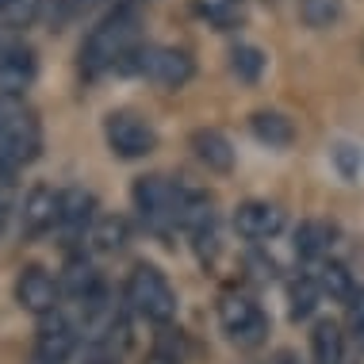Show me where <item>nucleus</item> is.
Wrapping results in <instances>:
<instances>
[{
    "instance_id": "f257e3e1",
    "label": "nucleus",
    "mask_w": 364,
    "mask_h": 364,
    "mask_svg": "<svg viewBox=\"0 0 364 364\" xmlns=\"http://www.w3.org/2000/svg\"><path fill=\"white\" fill-rule=\"evenodd\" d=\"M142 19L134 4H115L81 43V73L88 81L104 73H134L142 54Z\"/></svg>"
},
{
    "instance_id": "f03ea898",
    "label": "nucleus",
    "mask_w": 364,
    "mask_h": 364,
    "mask_svg": "<svg viewBox=\"0 0 364 364\" xmlns=\"http://www.w3.org/2000/svg\"><path fill=\"white\" fill-rule=\"evenodd\" d=\"M43 150V127L19 92H0V181L12 184V176L31 165Z\"/></svg>"
},
{
    "instance_id": "7ed1b4c3",
    "label": "nucleus",
    "mask_w": 364,
    "mask_h": 364,
    "mask_svg": "<svg viewBox=\"0 0 364 364\" xmlns=\"http://www.w3.org/2000/svg\"><path fill=\"white\" fill-rule=\"evenodd\" d=\"M123 295H127V303H131V311L142 314L154 326H169L176 318V291L157 264H146V261L134 264L131 277H127Z\"/></svg>"
},
{
    "instance_id": "20e7f679",
    "label": "nucleus",
    "mask_w": 364,
    "mask_h": 364,
    "mask_svg": "<svg viewBox=\"0 0 364 364\" xmlns=\"http://www.w3.org/2000/svg\"><path fill=\"white\" fill-rule=\"evenodd\" d=\"M184 192H188V184L165 181V176H139L134 181V208L146 219V226H154L157 234L181 230Z\"/></svg>"
},
{
    "instance_id": "39448f33",
    "label": "nucleus",
    "mask_w": 364,
    "mask_h": 364,
    "mask_svg": "<svg viewBox=\"0 0 364 364\" xmlns=\"http://www.w3.org/2000/svg\"><path fill=\"white\" fill-rule=\"evenodd\" d=\"M219 322H223V333L238 349H257L264 333H269V318H264L261 303L250 291H226L219 299Z\"/></svg>"
},
{
    "instance_id": "423d86ee",
    "label": "nucleus",
    "mask_w": 364,
    "mask_h": 364,
    "mask_svg": "<svg viewBox=\"0 0 364 364\" xmlns=\"http://www.w3.org/2000/svg\"><path fill=\"white\" fill-rule=\"evenodd\" d=\"M104 139H107V146H112V154L127 157V161L157 150V131L142 119L139 112H112L104 119Z\"/></svg>"
},
{
    "instance_id": "0eeeda50",
    "label": "nucleus",
    "mask_w": 364,
    "mask_h": 364,
    "mask_svg": "<svg viewBox=\"0 0 364 364\" xmlns=\"http://www.w3.org/2000/svg\"><path fill=\"white\" fill-rule=\"evenodd\" d=\"M134 73H142L146 81L161 85V88H184L192 81L196 65L192 58L176 46H142L139 62H134Z\"/></svg>"
},
{
    "instance_id": "6e6552de",
    "label": "nucleus",
    "mask_w": 364,
    "mask_h": 364,
    "mask_svg": "<svg viewBox=\"0 0 364 364\" xmlns=\"http://www.w3.org/2000/svg\"><path fill=\"white\" fill-rule=\"evenodd\" d=\"M81 330L65 311H54L46 318H38V333H35V360L38 364H70L77 353Z\"/></svg>"
},
{
    "instance_id": "1a4fd4ad",
    "label": "nucleus",
    "mask_w": 364,
    "mask_h": 364,
    "mask_svg": "<svg viewBox=\"0 0 364 364\" xmlns=\"http://www.w3.org/2000/svg\"><path fill=\"white\" fill-rule=\"evenodd\" d=\"M16 303L23 311H31L35 318H46V314L62 311L58 307L62 303V280H54L43 264H27L16 277Z\"/></svg>"
},
{
    "instance_id": "9d476101",
    "label": "nucleus",
    "mask_w": 364,
    "mask_h": 364,
    "mask_svg": "<svg viewBox=\"0 0 364 364\" xmlns=\"http://www.w3.org/2000/svg\"><path fill=\"white\" fill-rule=\"evenodd\" d=\"M35 77V50L19 38V31L0 27V92H19Z\"/></svg>"
},
{
    "instance_id": "9b49d317",
    "label": "nucleus",
    "mask_w": 364,
    "mask_h": 364,
    "mask_svg": "<svg viewBox=\"0 0 364 364\" xmlns=\"http://www.w3.org/2000/svg\"><path fill=\"white\" fill-rule=\"evenodd\" d=\"M62 223V192L46 188V184H35L31 192L23 196V211H19V230L23 238H43V234L58 230Z\"/></svg>"
},
{
    "instance_id": "f8f14e48",
    "label": "nucleus",
    "mask_w": 364,
    "mask_h": 364,
    "mask_svg": "<svg viewBox=\"0 0 364 364\" xmlns=\"http://www.w3.org/2000/svg\"><path fill=\"white\" fill-rule=\"evenodd\" d=\"M234 230L250 242H269L284 230V211L277 203H264V200H250L234 211Z\"/></svg>"
},
{
    "instance_id": "ddd939ff",
    "label": "nucleus",
    "mask_w": 364,
    "mask_h": 364,
    "mask_svg": "<svg viewBox=\"0 0 364 364\" xmlns=\"http://www.w3.org/2000/svg\"><path fill=\"white\" fill-rule=\"evenodd\" d=\"M92 226H96V196L85 192V188H65L58 230H62L70 242H81L85 234H92Z\"/></svg>"
},
{
    "instance_id": "4468645a",
    "label": "nucleus",
    "mask_w": 364,
    "mask_h": 364,
    "mask_svg": "<svg viewBox=\"0 0 364 364\" xmlns=\"http://www.w3.org/2000/svg\"><path fill=\"white\" fill-rule=\"evenodd\" d=\"M62 295H70L77 307H88L92 299L104 295V284H100V272L88 257H70L65 261V272H62Z\"/></svg>"
},
{
    "instance_id": "2eb2a0df",
    "label": "nucleus",
    "mask_w": 364,
    "mask_h": 364,
    "mask_svg": "<svg viewBox=\"0 0 364 364\" xmlns=\"http://www.w3.org/2000/svg\"><path fill=\"white\" fill-rule=\"evenodd\" d=\"M192 150L215 173H230L234 169V146L223 131H215V127H203V131L192 134Z\"/></svg>"
},
{
    "instance_id": "dca6fc26",
    "label": "nucleus",
    "mask_w": 364,
    "mask_h": 364,
    "mask_svg": "<svg viewBox=\"0 0 364 364\" xmlns=\"http://www.w3.org/2000/svg\"><path fill=\"white\" fill-rule=\"evenodd\" d=\"M314 280H318L322 295H330L333 303H357V280H353V272L346 269L341 261H318V269H314Z\"/></svg>"
},
{
    "instance_id": "f3484780",
    "label": "nucleus",
    "mask_w": 364,
    "mask_h": 364,
    "mask_svg": "<svg viewBox=\"0 0 364 364\" xmlns=\"http://www.w3.org/2000/svg\"><path fill=\"white\" fill-rule=\"evenodd\" d=\"M192 12L215 31H238L245 23V0H192Z\"/></svg>"
},
{
    "instance_id": "a211bd4d",
    "label": "nucleus",
    "mask_w": 364,
    "mask_h": 364,
    "mask_svg": "<svg viewBox=\"0 0 364 364\" xmlns=\"http://www.w3.org/2000/svg\"><path fill=\"white\" fill-rule=\"evenodd\" d=\"M311 360L314 364H346V333L338 322H318L311 333Z\"/></svg>"
},
{
    "instance_id": "6ab92c4d",
    "label": "nucleus",
    "mask_w": 364,
    "mask_h": 364,
    "mask_svg": "<svg viewBox=\"0 0 364 364\" xmlns=\"http://www.w3.org/2000/svg\"><path fill=\"white\" fill-rule=\"evenodd\" d=\"M250 131H253V139L264 142L269 150L291 146V139H295V127H291V119H284L280 112H257V115L250 119Z\"/></svg>"
},
{
    "instance_id": "aec40b11",
    "label": "nucleus",
    "mask_w": 364,
    "mask_h": 364,
    "mask_svg": "<svg viewBox=\"0 0 364 364\" xmlns=\"http://www.w3.org/2000/svg\"><path fill=\"white\" fill-rule=\"evenodd\" d=\"M88 242H92L96 253H119L123 245L131 242V223H127L123 215H104V219H96Z\"/></svg>"
},
{
    "instance_id": "412c9836",
    "label": "nucleus",
    "mask_w": 364,
    "mask_h": 364,
    "mask_svg": "<svg viewBox=\"0 0 364 364\" xmlns=\"http://www.w3.org/2000/svg\"><path fill=\"white\" fill-rule=\"evenodd\" d=\"M326 242H330V230L322 223H303L299 230H295V253H299L303 261H326Z\"/></svg>"
},
{
    "instance_id": "4be33fe9",
    "label": "nucleus",
    "mask_w": 364,
    "mask_h": 364,
    "mask_svg": "<svg viewBox=\"0 0 364 364\" xmlns=\"http://www.w3.org/2000/svg\"><path fill=\"white\" fill-rule=\"evenodd\" d=\"M38 12H43V0H0V27L23 31L27 23H35Z\"/></svg>"
},
{
    "instance_id": "5701e85b",
    "label": "nucleus",
    "mask_w": 364,
    "mask_h": 364,
    "mask_svg": "<svg viewBox=\"0 0 364 364\" xmlns=\"http://www.w3.org/2000/svg\"><path fill=\"white\" fill-rule=\"evenodd\" d=\"M299 19L314 31H322L341 19V0H299Z\"/></svg>"
},
{
    "instance_id": "b1692460",
    "label": "nucleus",
    "mask_w": 364,
    "mask_h": 364,
    "mask_svg": "<svg viewBox=\"0 0 364 364\" xmlns=\"http://www.w3.org/2000/svg\"><path fill=\"white\" fill-rule=\"evenodd\" d=\"M318 295H322V288H318V280H314V272H307V277H299L291 284V318H307V314L314 311V303H318Z\"/></svg>"
},
{
    "instance_id": "393cba45",
    "label": "nucleus",
    "mask_w": 364,
    "mask_h": 364,
    "mask_svg": "<svg viewBox=\"0 0 364 364\" xmlns=\"http://www.w3.org/2000/svg\"><path fill=\"white\" fill-rule=\"evenodd\" d=\"M230 70L242 77V81H257L264 70V54L257 46H234L230 50Z\"/></svg>"
},
{
    "instance_id": "a878e982",
    "label": "nucleus",
    "mask_w": 364,
    "mask_h": 364,
    "mask_svg": "<svg viewBox=\"0 0 364 364\" xmlns=\"http://www.w3.org/2000/svg\"><path fill=\"white\" fill-rule=\"evenodd\" d=\"M88 8H92V0H50V8H46V19H50V27H70L73 19H81Z\"/></svg>"
},
{
    "instance_id": "bb28decb",
    "label": "nucleus",
    "mask_w": 364,
    "mask_h": 364,
    "mask_svg": "<svg viewBox=\"0 0 364 364\" xmlns=\"http://www.w3.org/2000/svg\"><path fill=\"white\" fill-rule=\"evenodd\" d=\"M12 211H16V196H12V184L8 181H0V230L8 226V219H12Z\"/></svg>"
},
{
    "instance_id": "cd10ccee",
    "label": "nucleus",
    "mask_w": 364,
    "mask_h": 364,
    "mask_svg": "<svg viewBox=\"0 0 364 364\" xmlns=\"http://www.w3.org/2000/svg\"><path fill=\"white\" fill-rule=\"evenodd\" d=\"M269 364H299V357H295V353H277Z\"/></svg>"
}]
</instances>
